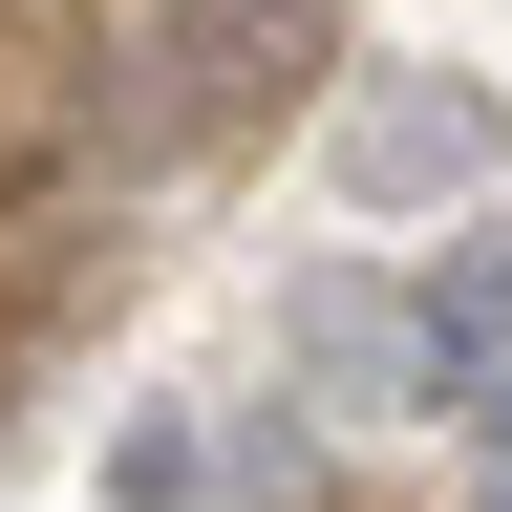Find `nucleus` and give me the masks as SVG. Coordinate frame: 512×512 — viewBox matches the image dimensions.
I'll use <instances>...</instances> for the list:
<instances>
[{
	"label": "nucleus",
	"instance_id": "5",
	"mask_svg": "<svg viewBox=\"0 0 512 512\" xmlns=\"http://www.w3.org/2000/svg\"><path fill=\"white\" fill-rule=\"evenodd\" d=\"M448 406H470V512H512V363H491V384H448Z\"/></svg>",
	"mask_w": 512,
	"mask_h": 512
},
{
	"label": "nucleus",
	"instance_id": "2",
	"mask_svg": "<svg viewBox=\"0 0 512 512\" xmlns=\"http://www.w3.org/2000/svg\"><path fill=\"white\" fill-rule=\"evenodd\" d=\"M278 363H299V406H406V299H384V278H299L278 299Z\"/></svg>",
	"mask_w": 512,
	"mask_h": 512
},
{
	"label": "nucleus",
	"instance_id": "4",
	"mask_svg": "<svg viewBox=\"0 0 512 512\" xmlns=\"http://www.w3.org/2000/svg\"><path fill=\"white\" fill-rule=\"evenodd\" d=\"M107 491H128V512H192V491H214V448H192V427H128V448H107Z\"/></svg>",
	"mask_w": 512,
	"mask_h": 512
},
{
	"label": "nucleus",
	"instance_id": "3",
	"mask_svg": "<svg viewBox=\"0 0 512 512\" xmlns=\"http://www.w3.org/2000/svg\"><path fill=\"white\" fill-rule=\"evenodd\" d=\"M406 363H427V384H491V363H512V235H470V256L406 278Z\"/></svg>",
	"mask_w": 512,
	"mask_h": 512
},
{
	"label": "nucleus",
	"instance_id": "1",
	"mask_svg": "<svg viewBox=\"0 0 512 512\" xmlns=\"http://www.w3.org/2000/svg\"><path fill=\"white\" fill-rule=\"evenodd\" d=\"M491 171H512L491 86H448V64H363L342 86V192L363 214H448V192H491Z\"/></svg>",
	"mask_w": 512,
	"mask_h": 512
}]
</instances>
